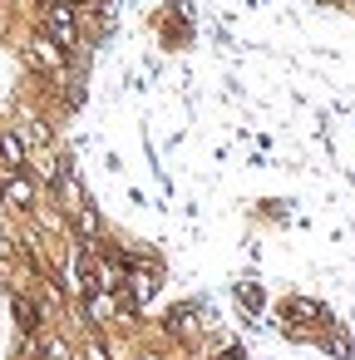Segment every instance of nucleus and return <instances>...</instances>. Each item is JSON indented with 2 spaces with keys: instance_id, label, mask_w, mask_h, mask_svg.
I'll list each match as a JSON object with an SVG mask.
<instances>
[{
  "instance_id": "f257e3e1",
  "label": "nucleus",
  "mask_w": 355,
  "mask_h": 360,
  "mask_svg": "<svg viewBox=\"0 0 355 360\" xmlns=\"http://www.w3.org/2000/svg\"><path fill=\"white\" fill-rule=\"evenodd\" d=\"M40 30L70 55V50H79V6L75 0H45V20H40Z\"/></svg>"
},
{
  "instance_id": "f03ea898",
  "label": "nucleus",
  "mask_w": 355,
  "mask_h": 360,
  "mask_svg": "<svg viewBox=\"0 0 355 360\" xmlns=\"http://www.w3.org/2000/svg\"><path fill=\"white\" fill-rule=\"evenodd\" d=\"M40 202V183L30 173H6V183H0V207H11V212H35Z\"/></svg>"
},
{
  "instance_id": "7ed1b4c3",
  "label": "nucleus",
  "mask_w": 355,
  "mask_h": 360,
  "mask_svg": "<svg viewBox=\"0 0 355 360\" xmlns=\"http://www.w3.org/2000/svg\"><path fill=\"white\" fill-rule=\"evenodd\" d=\"M119 311H129L124 291H89V296H84V321H89V326H109Z\"/></svg>"
},
{
  "instance_id": "20e7f679",
  "label": "nucleus",
  "mask_w": 355,
  "mask_h": 360,
  "mask_svg": "<svg viewBox=\"0 0 355 360\" xmlns=\"http://www.w3.org/2000/svg\"><path fill=\"white\" fill-rule=\"evenodd\" d=\"M25 163H30L25 139H20L15 129H6V124H0V173H25Z\"/></svg>"
},
{
  "instance_id": "39448f33",
  "label": "nucleus",
  "mask_w": 355,
  "mask_h": 360,
  "mask_svg": "<svg viewBox=\"0 0 355 360\" xmlns=\"http://www.w3.org/2000/svg\"><path fill=\"white\" fill-rule=\"evenodd\" d=\"M25 55H30V65H35V70H50V75H55V70L65 65V50H60V45H55V40H50L45 30H40V35L30 40V50H25Z\"/></svg>"
},
{
  "instance_id": "423d86ee",
  "label": "nucleus",
  "mask_w": 355,
  "mask_h": 360,
  "mask_svg": "<svg viewBox=\"0 0 355 360\" xmlns=\"http://www.w3.org/2000/svg\"><path fill=\"white\" fill-rule=\"evenodd\" d=\"M237 301H242L247 311H262V286H257V281H237Z\"/></svg>"
},
{
  "instance_id": "0eeeda50",
  "label": "nucleus",
  "mask_w": 355,
  "mask_h": 360,
  "mask_svg": "<svg viewBox=\"0 0 355 360\" xmlns=\"http://www.w3.org/2000/svg\"><path fill=\"white\" fill-rule=\"evenodd\" d=\"M40 350H45L50 360H75V355H70V345H65L60 335H40Z\"/></svg>"
},
{
  "instance_id": "6e6552de",
  "label": "nucleus",
  "mask_w": 355,
  "mask_h": 360,
  "mask_svg": "<svg viewBox=\"0 0 355 360\" xmlns=\"http://www.w3.org/2000/svg\"><path fill=\"white\" fill-rule=\"evenodd\" d=\"M217 360H242V355H237V350H227V355H217Z\"/></svg>"
}]
</instances>
